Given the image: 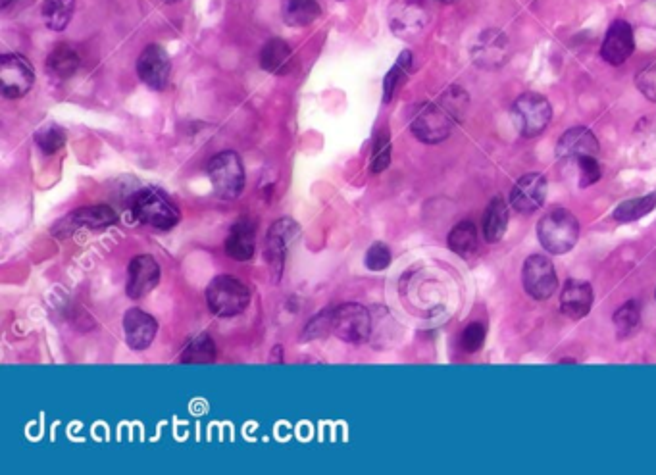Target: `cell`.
<instances>
[{
    "mask_svg": "<svg viewBox=\"0 0 656 475\" xmlns=\"http://www.w3.org/2000/svg\"><path fill=\"white\" fill-rule=\"evenodd\" d=\"M468 104L470 97L462 87H449L439 99L422 106L414 116L410 125L414 137L426 145H437L445 141L453 127L464 118Z\"/></svg>",
    "mask_w": 656,
    "mask_h": 475,
    "instance_id": "cell-1",
    "label": "cell"
},
{
    "mask_svg": "<svg viewBox=\"0 0 656 475\" xmlns=\"http://www.w3.org/2000/svg\"><path fill=\"white\" fill-rule=\"evenodd\" d=\"M537 237L547 252L564 254L576 247L580 239V222L570 210L555 208L539 220Z\"/></svg>",
    "mask_w": 656,
    "mask_h": 475,
    "instance_id": "cell-2",
    "label": "cell"
},
{
    "mask_svg": "<svg viewBox=\"0 0 656 475\" xmlns=\"http://www.w3.org/2000/svg\"><path fill=\"white\" fill-rule=\"evenodd\" d=\"M251 293L247 285L231 275H218L206 287V302L214 316L233 318L247 310Z\"/></svg>",
    "mask_w": 656,
    "mask_h": 475,
    "instance_id": "cell-3",
    "label": "cell"
},
{
    "mask_svg": "<svg viewBox=\"0 0 656 475\" xmlns=\"http://www.w3.org/2000/svg\"><path fill=\"white\" fill-rule=\"evenodd\" d=\"M131 212L137 222L160 231L174 229L181 220L179 208L158 189H145L137 193L131 204Z\"/></svg>",
    "mask_w": 656,
    "mask_h": 475,
    "instance_id": "cell-4",
    "label": "cell"
},
{
    "mask_svg": "<svg viewBox=\"0 0 656 475\" xmlns=\"http://www.w3.org/2000/svg\"><path fill=\"white\" fill-rule=\"evenodd\" d=\"M208 177L220 199H239L245 191V166L233 150H224L208 162Z\"/></svg>",
    "mask_w": 656,
    "mask_h": 475,
    "instance_id": "cell-5",
    "label": "cell"
},
{
    "mask_svg": "<svg viewBox=\"0 0 656 475\" xmlns=\"http://www.w3.org/2000/svg\"><path fill=\"white\" fill-rule=\"evenodd\" d=\"M345 343L360 345L370 339L372 316L370 310L358 302H345L333 308V331Z\"/></svg>",
    "mask_w": 656,
    "mask_h": 475,
    "instance_id": "cell-6",
    "label": "cell"
},
{
    "mask_svg": "<svg viewBox=\"0 0 656 475\" xmlns=\"http://www.w3.org/2000/svg\"><path fill=\"white\" fill-rule=\"evenodd\" d=\"M512 118L524 137H537L551 124L553 108L545 97L537 93H524L512 104Z\"/></svg>",
    "mask_w": 656,
    "mask_h": 475,
    "instance_id": "cell-7",
    "label": "cell"
},
{
    "mask_svg": "<svg viewBox=\"0 0 656 475\" xmlns=\"http://www.w3.org/2000/svg\"><path fill=\"white\" fill-rule=\"evenodd\" d=\"M35 83V70L22 54H4L0 60V89L6 99H22Z\"/></svg>",
    "mask_w": 656,
    "mask_h": 475,
    "instance_id": "cell-8",
    "label": "cell"
},
{
    "mask_svg": "<svg viewBox=\"0 0 656 475\" xmlns=\"http://www.w3.org/2000/svg\"><path fill=\"white\" fill-rule=\"evenodd\" d=\"M522 281L526 293L535 300L551 299L558 287V277L553 262L541 254H533L524 262Z\"/></svg>",
    "mask_w": 656,
    "mask_h": 475,
    "instance_id": "cell-9",
    "label": "cell"
},
{
    "mask_svg": "<svg viewBox=\"0 0 656 475\" xmlns=\"http://www.w3.org/2000/svg\"><path fill=\"white\" fill-rule=\"evenodd\" d=\"M299 233H301V227L291 218H281L278 222L270 225L264 249H266L268 266H270L272 274L276 275V279L281 277L289 247L299 237Z\"/></svg>",
    "mask_w": 656,
    "mask_h": 475,
    "instance_id": "cell-10",
    "label": "cell"
},
{
    "mask_svg": "<svg viewBox=\"0 0 656 475\" xmlns=\"http://www.w3.org/2000/svg\"><path fill=\"white\" fill-rule=\"evenodd\" d=\"M162 277L160 264L151 254L135 256L127 266V297L133 300L145 299L158 287Z\"/></svg>",
    "mask_w": 656,
    "mask_h": 475,
    "instance_id": "cell-11",
    "label": "cell"
},
{
    "mask_svg": "<svg viewBox=\"0 0 656 475\" xmlns=\"http://www.w3.org/2000/svg\"><path fill=\"white\" fill-rule=\"evenodd\" d=\"M172 62L160 45H149L137 60V75L154 91H164L170 83Z\"/></svg>",
    "mask_w": 656,
    "mask_h": 475,
    "instance_id": "cell-12",
    "label": "cell"
},
{
    "mask_svg": "<svg viewBox=\"0 0 656 475\" xmlns=\"http://www.w3.org/2000/svg\"><path fill=\"white\" fill-rule=\"evenodd\" d=\"M547 177L543 174H526L518 179V183L512 187L510 193V204L522 212V214H531L539 210L545 199H547Z\"/></svg>",
    "mask_w": 656,
    "mask_h": 475,
    "instance_id": "cell-13",
    "label": "cell"
},
{
    "mask_svg": "<svg viewBox=\"0 0 656 475\" xmlns=\"http://www.w3.org/2000/svg\"><path fill=\"white\" fill-rule=\"evenodd\" d=\"M474 62L485 70H497L505 66L510 56V43L503 31L487 29L483 31L474 47Z\"/></svg>",
    "mask_w": 656,
    "mask_h": 475,
    "instance_id": "cell-14",
    "label": "cell"
},
{
    "mask_svg": "<svg viewBox=\"0 0 656 475\" xmlns=\"http://www.w3.org/2000/svg\"><path fill=\"white\" fill-rule=\"evenodd\" d=\"M599 141L595 137V133L587 127H572L568 129L556 145V156L560 160H568V162H578L585 156H599Z\"/></svg>",
    "mask_w": 656,
    "mask_h": 475,
    "instance_id": "cell-15",
    "label": "cell"
},
{
    "mask_svg": "<svg viewBox=\"0 0 656 475\" xmlns=\"http://www.w3.org/2000/svg\"><path fill=\"white\" fill-rule=\"evenodd\" d=\"M633 50H635V39H633L631 25L626 20H616L608 27L601 47L605 62L610 66H622L624 62L630 60Z\"/></svg>",
    "mask_w": 656,
    "mask_h": 475,
    "instance_id": "cell-16",
    "label": "cell"
},
{
    "mask_svg": "<svg viewBox=\"0 0 656 475\" xmlns=\"http://www.w3.org/2000/svg\"><path fill=\"white\" fill-rule=\"evenodd\" d=\"M426 0H401L391 10V29L401 37L414 35L428 24Z\"/></svg>",
    "mask_w": 656,
    "mask_h": 475,
    "instance_id": "cell-17",
    "label": "cell"
},
{
    "mask_svg": "<svg viewBox=\"0 0 656 475\" xmlns=\"http://www.w3.org/2000/svg\"><path fill=\"white\" fill-rule=\"evenodd\" d=\"M126 343L133 350L149 349L158 333V322L141 308H129L124 314Z\"/></svg>",
    "mask_w": 656,
    "mask_h": 475,
    "instance_id": "cell-18",
    "label": "cell"
},
{
    "mask_svg": "<svg viewBox=\"0 0 656 475\" xmlns=\"http://www.w3.org/2000/svg\"><path fill=\"white\" fill-rule=\"evenodd\" d=\"M593 306V289L587 281L570 279L560 293V312L570 320H581Z\"/></svg>",
    "mask_w": 656,
    "mask_h": 475,
    "instance_id": "cell-19",
    "label": "cell"
},
{
    "mask_svg": "<svg viewBox=\"0 0 656 475\" xmlns=\"http://www.w3.org/2000/svg\"><path fill=\"white\" fill-rule=\"evenodd\" d=\"M66 220L77 229L83 227V229L101 231V229H108V227L116 224L118 214H116V210H112L106 204H93V206L77 208Z\"/></svg>",
    "mask_w": 656,
    "mask_h": 475,
    "instance_id": "cell-20",
    "label": "cell"
},
{
    "mask_svg": "<svg viewBox=\"0 0 656 475\" xmlns=\"http://www.w3.org/2000/svg\"><path fill=\"white\" fill-rule=\"evenodd\" d=\"M256 252V229L251 222L233 225L226 239V254L235 262H247Z\"/></svg>",
    "mask_w": 656,
    "mask_h": 475,
    "instance_id": "cell-21",
    "label": "cell"
},
{
    "mask_svg": "<svg viewBox=\"0 0 656 475\" xmlns=\"http://www.w3.org/2000/svg\"><path fill=\"white\" fill-rule=\"evenodd\" d=\"M260 66L270 74H289L293 70V50L285 41L272 39L260 50Z\"/></svg>",
    "mask_w": 656,
    "mask_h": 475,
    "instance_id": "cell-22",
    "label": "cell"
},
{
    "mask_svg": "<svg viewBox=\"0 0 656 475\" xmlns=\"http://www.w3.org/2000/svg\"><path fill=\"white\" fill-rule=\"evenodd\" d=\"M508 227V204L503 197H495L487 204L483 214V239L487 243H499Z\"/></svg>",
    "mask_w": 656,
    "mask_h": 475,
    "instance_id": "cell-23",
    "label": "cell"
},
{
    "mask_svg": "<svg viewBox=\"0 0 656 475\" xmlns=\"http://www.w3.org/2000/svg\"><path fill=\"white\" fill-rule=\"evenodd\" d=\"M322 14L318 0H283L281 16L291 27H306L314 24Z\"/></svg>",
    "mask_w": 656,
    "mask_h": 475,
    "instance_id": "cell-24",
    "label": "cell"
},
{
    "mask_svg": "<svg viewBox=\"0 0 656 475\" xmlns=\"http://www.w3.org/2000/svg\"><path fill=\"white\" fill-rule=\"evenodd\" d=\"M81 64L79 52L68 43H60L52 49L49 58H47V68L54 77L58 79H68L76 74Z\"/></svg>",
    "mask_w": 656,
    "mask_h": 475,
    "instance_id": "cell-25",
    "label": "cell"
},
{
    "mask_svg": "<svg viewBox=\"0 0 656 475\" xmlns=\"http://www.w3.org/2000/svg\"><path fill=\"white\" fill-rule=\"evenodd\" d=\"M449 249L458 254L460 258H472L480 249V237L478 229L472 222H460L453 227L449 233Z\"/></svg>",
    "mask_w": 656,
    "mask_h": 475,
    "instance_id": "cell-26",
    "label": "cell"
},
{
    "mask_svg": "<svg viewBox=\"0 0 656 475\" xmlns=\"http://www.w3.org/2000/svg\"><path fill=\"white\" fill-rule=\"evenodd\" d=\"M216 356H218L216 343L212 341L210 335L201 333L185 345V349L181 352V362L183 364H212L216 360Z\"/></svg>",
    "mask_w": 656,
    "mask_h": 475,
    "instance_id": "cell-27",
    "label": "cell"
},
{
    "mask_svg": "<svg viewBox=\"0 0 656 475\" xmlns=\"http://www.w3.org/2000/svg\"><path fill=\"white\" fill-rule=\"evenodd\" d=\"M76 10V0H45L43 2V22L52 31H64Z\"/></svg>",
    "mask_w": 656,
    "mask_h": 475,
    "instance_id": "cell-28",
    "label": "cell"
},
{
    "mask_svg": "<svg viewBox=\"0 0 656 475\" xmlns=\"http://www.w3.org/2000/svg\"><path fill=\"white\" fill-rule=\"evenodd\" d=\"M656 208V193H649L641 199H631L622 202L616 206L614 210V220L622 222V224H630V222H637L645 216H649Z\"/></svg>",
    "mask_w": 656,
    "mask_h": 475,
    "instance_id": "cell-29",
    "label": "cell"
},
{
    "mask_svg": "<svg viewBox=\"0 0 656 475\" xmlns=\"http://www.w3.org/2000/svg\"><path fill=\"white\" fill-rule=\"evenodd\" d=\"M614 325H616V331L620 337H631L639 329L641 312H639V306L635 300L626 302L622 308L616 310Z\"/></svg>",
    "mask_w": 656,
    "mask_h": 475,
    "instance_id": "cell-30",
    "label": "cell"
},
{
    "mask_svg": "<svg viewBox=\"0 0 656 475\" xmlns=\"http://www.w3.org/2000/svg\"><path fill=\"white\" fill-rule=\"evenodd\" d=\"M410 62H412V56H410L408 50H404L403 54L399 56L397 64L391 68V72L387 74L385 81H383V100L385 102L393 99L395 91L399 89V85L403 83L404 77H406L408 70H410Z\"/></svg>",
    "mask_w": 656,
    "mask_h": 475,
    "instance_id": "cell-31",
    "label": "cell"
},
{
    "mask_svg": "<svg viewBox=\"0 0 656 475\" xmlns=\"http://www.w3.org/2000/svg\"><path fill=\"white\" fill-rule=\"evenodd\" d=\"M35 141H37L39 149L43 150L45 154H56L58 150L64 149V145H66V131L58 125H47L41 131H37Z\"/></svg>",
    "mask_w": 656,
    "mask_h": 475,
    "instance_id": "cell-32",
    "label": "cell"
},
{
    "mask_svg": "<svg viewBox=\"0 0 656 475\" xmlns=\"http://www.w3.org/2000/svg\"><path fill=\"white\" fill-rule=\"evenodd\" d=\"M391 164V139L387 131H381L376 137L374 150H372V160H370V172L372 174H381L389 168Z\"/></svg>",
    "mask_w": 656,
    "mask_h": 475,
    "instance_id": "cell-33",
    "label": "cell"
},
{
    "mask_svg": "<svg viewBox=\"0 0 656 475\" xmlns=\"http://www.w3.org/2000/svg\"><path fill=\"white\" fill-rule=\"evenodd\" d=\"M329 331H333V310H324L318 316H314L304 327L303 341H314V339L326 337Z\"/></svg>",
    "mask_w": 656,
    "mask_h": 475,
    "instance_id": "cell-34",
    "label": "cell"
},
{
    "mask_svg": "<svg viewBox=\"0 0 656 475\" xmlns=\"http://www.w3.org/2000/svg\"><path fill=\"white\" fill-rule=\"evenodd\" d=\"M393 254L385 243H374L366 252V268L372 272H383L391 266Z\"/></svg>",
    "mask_w": 656,
    "mask_h": 475,
    "instance_id": "cell-35",
    "label": "cell"
},
{
    "mask_svg": "<svg viewBox=\"0 0 656 475\" xmlns=\"http://www.w3.org/2000/svg\"><path fill=\"white\" fill-rule=\"evenodd\" d=\"M576 164L580 168V187L595 185L601 179L603 172H601L597 156H585V158L578 160Z\"/></svg>",
    "mask_w": 656,
    "mask_h": 475,
    "instance_id": "cell-36",
    "label": "cell"
},
{
    "mask_svg": "<svg viewBox=\"0 0 656 475\" xmlns=\"http://www.w3.org/2000/svg\"><path fill=\"white\" fill-rule=\"evenodd\" d=\"M635 85L637 89L643 93L645 99L656 102V62L645 66L637 77H635Z\"/></svg>",
    "mask_w": 656,
    "mask_h": 475,
    "instance_id": "cell-37",
    "label": "cell"
},
{
    "mask_svg": "<svg viewBox=\"0 0 656 475\" xmlns=\"http://www.w3.org/2000/svg\"><path fill=\"white\" fill-rule=\"evenodd\" d=\"M485 341V327L481 324H470L460 337V345L466 352H478Z\"/></svg>",
    "mask_w": 656,
    "mask_h": 475,
    "instance_id": "cell-38",
    "label": "cell"
},
{
    "mask_svg": "<svg viewBox=\"0 0 656 475\" xmlns=\"http://www.w3.org/2000/svg\"><path fill=\"white\" fill-rule=\"evenodd\" d=\"M439 2H443V4H455L458 0H439Z\"/></svg>",
    "mask_w": 656,
    "mask_h": 475,
    "instance_id": "cell-39",
    "label": "cell"
},
{
    "mask_svg": "<svg viewBox=\"0 0 656 475\" xmlns=\"http://www.w3.org/2000/svg\"><path fill=\"white\" fill-rule=\"evenodd\" d=\"M164 2H168V4H174V2H177V0H164Z\"/></svg>",
    "mask_w": 656,
    "mask_h": 475,
    "instance_id": "cell-40",
    "label": "cell"
}]
</instances>
